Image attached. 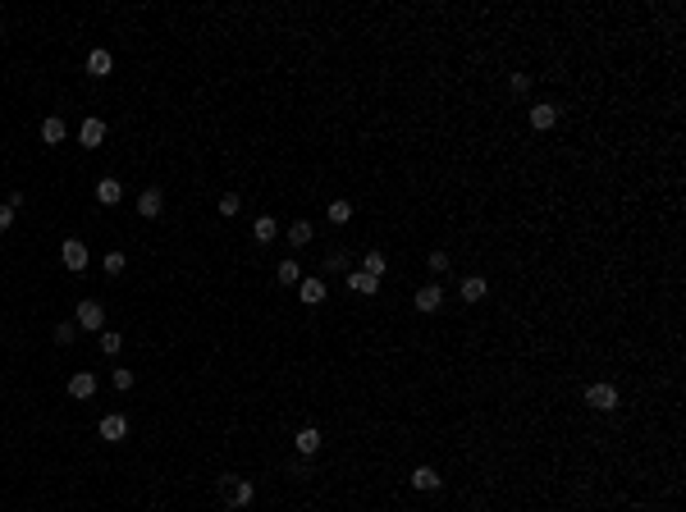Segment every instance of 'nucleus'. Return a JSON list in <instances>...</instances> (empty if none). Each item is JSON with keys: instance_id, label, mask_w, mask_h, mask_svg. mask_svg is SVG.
<instances>
[{"instance_id": "cd10ccee", "label": "nucleus", "mask_w": 686, "mask_h": 512, "mask_svg": "<svg viewBox=\"0 0 686 512\" xmlns=\"http://www.w3.org/2000/svg\"><path fill=\"white\" fill-rule=\"evenodd\" d=\"M325 270H348V251H329V256H325Z\"/></svg>"}, {"instance_id": "f8f14e48", "label": "nucleus", "mask_w": 686, "mask_h": 512, "mask_svg": "<svg viewBox=\"0 0 686 512\" xmlns=\"http://www.w3.org/2000/svg\"><path fill=\"white\" fill-rule=\"evenodd\" d=\"M439 302H444L439 283H425V288H416V311H439Z\"/></svg>"}, {"instance_id": "5701e85b", "label": "nucleus", "mask_w": 686, "mask_h": 512, "mask_svg": "<svg viewBox=\"0 0 686 512\" xmlns=\"http://www.w3.org/2000/svg\"><path fill=\"white\" fill-rule=\"evenodd\" d=\"M352 220V201H329V224H348Z\"/></svg>"}, {"instance_id": "0eeeda50", "label": "nucleus", "mask_w": 686, "mask_h": 512, "mask_svg": "<svg viewBox=\"0 0 686 512\" xmlns=\"http://www.w3.org/2000/svg\"><path fill=\"white\" fill-rule=\"evenodd\" d=\"M320 439H325V435H320L316 425H307V430H297V435H293V448L302 453V458H311V453H320Z\"/></svg>"}, {"instance_id": "c85d7f7f", "label": "nucleus", "mask_w": 686, "mask_h": 512, "mask_svg": "<svg viewBox=\"0 0 686 512\" xmlns=\"http://www.w3.org/2000/svg\"><path fill=\"white\" fill-rule=\"evenodd\" d=\"M508 88H512V97H522V92H531V78H526V74H512Z\"/></svg>"}, {"instance_id": "f257e3e1", "label": "nucleus", "mask_w": 686, "mask_h": 512, "mask_svg": "<svg viewBox=\"0 0 686 512\" xmlns=\"http://www.w3.org/2000/svg\"><path fill=\"white\" fill-rule=\"evenodd\" d=\"M220 485H224V494H229V503H234V508H247V503L256 499V485H252V480H238V476H220Z\"/></svg>"}, {"instance_id": "7c9ffc66", "label": "nucleus", "mask_w": 686, "mask_h": 512, "mask_svg": "<svg viewBox=\"0 0 686 512\" xmlns=\"http://www.w3.org/2000/svg\"><path fill=\"white\" fill-rule=\"evenodd\" d=\"M110 380H115V389H133V371H124V366L110 375Z\"/></svg>"}, {"instance_id": "9b49d317", "label": "nucleus", "mask_w": 686, "mask_h": 512, "mask_svg": "<svg viewBox=\"0 0 686 512\" xmlns=\"http://www.w3.org/2000/svg\"><path fill=\"white\" fill-rule=\"evenodd\" d=\"M78 142H83V147H101V142H106V124H101V119H83Z\"/></svg>"}, {"instance_id": "4468645a", "label": "nucleus", "mask_w": 686, "mask_h": 512, "mask_svg": "<svg viewBox=\"0 0 686 512\" xmlns=\"http://www.w3.org/2000/svg\"><path fill=\"white\" fill-rule=\"evenodd\" d=\"M65 119H60V115H51V119H42V142L46 147H55V142H65Z\"/></svg>"}, {"instance_id": "20e7f679", "label": "nucleus", "mask_w": 686, "mask_h": 512, "mask_svg": "<svg viewBox=\"0 0 686 512\" xmlns=\"http://www.w3.org/2000/svg\"><path fill=\"white\" fill-rule=\"evenodd\" d=\"M60 261H65L74 274H78V270H88V247H83L78 238H65V247H60Z\"/></svg>"}, {"instance_id": "2f4dec72", "label": "nucleus", "mask_w": 686, "mask_h": 512, "mask_svg": "<svg viewBox=\"0 0 686 512\" xmlns=\"http://www.w3.org/2000/svg\"><path fill=\"white\" fill-rule=\"evenodd\" d=\"M10 224H14V210H10V206H0V233L10 229Z\"/></svg>"}, {"instance_id": "1a4fd4ad", "label": "nucleus", "mask_w": 686, "mask_h": 512, "mask_svg": "<svg viewBox=\"0 0 686 512\" xmlns=\"http://www.w3.org/2000/svg\"><path fill=\"white\" fill-rule=\"evenodd\" d=\"M558 124V106H549V101H540V106H531V129H554Z\"/></svg>"}, {"instance_id": "6ab92c4d", "label": "nucleus", "mask_w": 686, "mask_h": 512, "mask_svg": "<svg viewBox=\"0 0 686 512\" xmlns=\"http://www.w3.org/2000/svg\"><path fill=\"white\" fill-rule=\"evenodd\" d=\"M412 485H416V490H439V471L435 467H416L412 471Z\"/></svg>"}, {"instance_id": "7ed1b4c3", "label": "nucleus", "mask_w": 686, "mask_h": 512, "mask_svg": "<svg viewBox=\"0 0 686 512\" xmlns=\"http://www.w3.org/2000/svg\"><path fill=\"white\" fill-rule=\"evenodd\" d=\"M74 325L78 329H106V306L101 302H78V316H74Z\"/></svg>"}, {"instance_id": "b1692460", "label": "nucleus", "mask_w": 686, "mask_h": 512, "mask_svg": "<svg viewBox=\"0 0 686 512\" xmlns=\"http://www.w3.org/2000/svg\"><path fill=\"white\" fill-rule=\"evenodd\" d=\"M101 265H106V274H124L129 256H124V251H106V256H101Z\"/></svg>"}, {"instance_id": "bb28decb", "label": "nucleus", "mask_w": 686, "mask_h": 512, "mask_svg": "<svg viewBox=\"0 0 686 512\" xmlns=\"http://www.w3.org/2000/svg\"><path fill=\"white\" fill-rule=\"evenodd\" d=\"M238 206H243L238 192H224V197H220V215H238Z\"/></svg>"}, {"instance_id": "c756f323", "label": "nucleus", "mask_w": 686, "mask_h": 512, "mask_svg": "<svg viewBox=\"0 0 686 512\" xmlns=\"http://www.w3.org/2000/svg\"><path fill=\"white\" fill-rule=\"evenodd\" d=\"M425 265H430L435 274H444V270H448V256H444V251H430V256H425Z\"/></svg>"}, {"instance_id": "dca6fc26", "label": "nucleus", "mask_w": 686, "mask_h": 512, "mask_svg": "<svg viewBox=\"0 0 686 512\" xmlns=\"http://www.w3.org/2000/svg\"><path fill=\"white\" fill-rule=\"evenodd\" d=\"M348 288H352V293H375V288H380V279H375V274H366V270H352L348 274Z\"/></svg>"}, {"instance_id": "423d86ee", "label": "nucleus", "mask_w": 686, "mask_h": 512, "mask_svg": "<svg viewBox=\"0 0 686 512\" xmlns=\"http://www.w3.org/2000/svg\"><path fill=\"white\" fill-rule=\"evenodd\" d=\"M97 430H101V439H110V444H120V439L129 435V421H124L120 412H110V416H101V425H97Z\"/></svg>"}, {"instance_id": "412c9836", "label": "nucleus", "mask_w": 686, "mask_h": 512, "mask_svg": "<svg viewBox=\"0 0 686 512\" xmlns=\"http://www.w3.org/2000/svg\"><path fill=\"white\" fill-rule=\"evenodd\" d=\"M120 348H124V334H120V329H101V352H106V357H115Z\"/></svg>"}, {"instance_id": "4be33fe9", "label": "nucleus", "mask_w": 686, "mask_h": 512, "mask_svg": "<svg viewBox=\"0 0 686 512\" xmlns=\"http://www.w3.org/2000/svg\"><path fill=\"white\" fill-rule=\"evenodd\" d=\"M275 238H279V224H275L270 215H261L256 220V242H275Z\"/></svg>"}, {"instance_id": "6e6552de", "label": "nucleus", "mask_w": 686, "mask_h": 512, "mask_svg": "<svg viewBox=\"0 0 686 512\" xmlns=\"http://www.w3.org/2000/svg\"><path fill=\"white\" fill-rule=\"evenodd\" d=\"M92 393H97V375H92V371L69 375V398H92Z\"/></svg>"}, {"instance_id": "473e14b6", "label": "nucleus", "mask_w": 686, "mask_h": 512, "mask_svg": "<svg viewBox=\"0 0 686 512\" xmlns=\"http://www.w3.org/2000/svg\"><path fill=\"white\" fill-rule=\"evenodd\" d=\"M0 37H5V23H0Z\"/></svg>"}, {"instance_id": "a211bd4d", "label": "nucleus", "mask_w": 686, "mask_h": 512, "mask_svg": "<svg viewBox=\"0 0 686 512\" xmlns=\"http://www.w3.org/2000/svg\"><path fill=\"white\" fill-rule=\"evenodd\" d=\"M275 274H279V283H302V265H297V256H284Z\"/></svg>"}, {"instance_id": "ddd939ff", "label": "nucleus", "mask_w": 686, "mask_h": 512, "mask_svg": "<svg viewBox=\"0 0 686 512\" xmlns=\"http://www.w3.org/2000/svg\"><path fill=\"white\" fill-rule=\"evenodd\" d=\"M120 197H124V183H120V179H101V183H97V201H101V206H115Z\"/></svg>"}, {"instance_id": "9d476101", "label": "nucleus", "mask_w": 686, "mask_h": 512, "mask_svg": "<svg viewBox=\"0 0 686 512\" xmlns=\"http://www.w3.org/2000/svg\"><path fill=\"white\" fill-rule=\"evenodd\" d=\"M297 297H302L307 306H320L325 302V279H302L297 283Z\"/></svg>"}, {"instance_id": "2eb2a0df", "label": "nucleus", "mask_w": 686, "mask_h": 512, "mask_svg": "<svg viewBox=\"0 0 686 512\" xmlns=\"http://www.w3.org/2000/svg\"><path fill=\"white\" fill-rule=\"evenodd\" d=\"M110 69H115V60H110V51H101V46H97V51L88 55V74H92V78H106Z\"/></svg>"}, {"instance_id": "f3484780", "label": "nucleus", "mask_w": 686, "mask_h": 512, "mask_svg": "<svg viewBox=\"0 0 686 512\" xmlns=\"http://www.w3.org/2000/svg\"><path fill=\"white\" fill-rule=\"evenodd\" d=\"M457 293L467 297V302H480V297L490 293V283L480 279V274H471V279H462V288H457Z\"/></svg>"}, {"instance_id": "f03ea898", "label": "nucleus", "mask_w": 686, "mask_h": 512, "mask_svg": "<svg viewBox=\"0 0 686 512\" xmlns=\"http://www.w3.org/2000/svg\"><path fill=\"white\" fill-rule=\"evenodd\" d=\"M622 398H618V389L613 384H590L586 389V407H595V412H613Z\"/></svg>"}, {"instance_id": "39448f33", "label": "nucleus", "mask_w": 686, "mask_h": 512, "mask_svg": "<svg viewBox=\"0 0 686 512\" xmlns=\"http://www.w3.org/2000/svg\"><path fill=\"white\" fill-rule=\"evenodd\" d=\"M165 210V192L161 188H142V197H138V215L142 220H156Z\"/></svg>"}, {"instance_id": "a878e982", "label": "nucleus", "mask_w": 686, "mask_h": 512, "mask_svg": "<svg viewBox=\"0 0 686 512\" xmlns=\"http://www.w3.org/2000/svg\"><path fill=\"white\" fill-rule=\"evenodd\" d=\"M361 270L380 279V274H384V256H380V251H366V265H361Z\"/></svg>"}, {"instance_id": "aec40b11", "label": "nucleus", "mask_w": 686, "mask_h": 512, "mask_svg": "<svg viewBox=\"0 0 686 512\" xmlns=\"http://www.w3.org/2000/svg\"><path fill=\"white\" fill-rule=\"evenodd\" d=\"M288 242H293V247H307V242H311V224H307V220H293V224H288Z\"/></svg>"}, {"instance_id": "393cba45", "label": "nucleus", "mask_w": 686, "mask_h": 512, "mask_svg": "<svg viewBox=\"0 0 686 512\" xmlns=\"http://www.w3.org/2000/svg\"><path fill=\"white\" fill-rule=\"evenodd\" d=\"M74 334H78L74 320H60V325H55V343H74Z\"/></svg>"}]
</instances>
